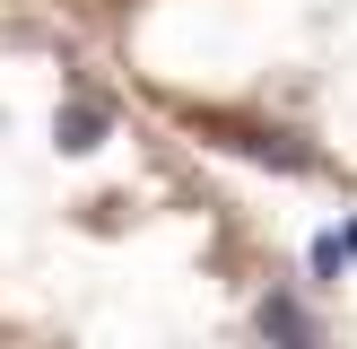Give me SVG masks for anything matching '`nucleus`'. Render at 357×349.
Masks as SVG:
<instances>
[{"mask_svg":"<svg viewBox=\"0 0 357 349\" xmlns=\"http://www.w3.org/2000/svg\"><path fill=\"white\" fill-rule=\"evenodd\" d=\"M201 131H218L227 149H244V157H271V166H288V174H305V166H314V149H296L288 131H261V122H218V114H209Z\"/></svg>","mask_w":357,"mask_h":349,"instance_id":"obj_1","label":"nucleus"},{"mask_svg":"<svg viewBox=\"0 0 357 349\" xmlns=\"http://www.w3.org/2000/svg\"><path fill=\"white\" fill-rule=\"evenodd\" d=\"M261 332H271L279 349H314V323H305L296 297H261Z\"/></svg>","mask_w":357,"mask_h":349,"instance_id":"obj_2","label":"nucleus"},{"mask_svg":"<svg viewBox=\"0 0 357 349\" xmlns=\"http://www.w3.org/2000/svg\"><path fill=\"white\" fill-rule=\"evenodd\" d=\"M105 140V105H61V149H96Z\"/></svg>","mask_w":357,"mask_h":349,"instance_id":"obj_3","label":"nucleus"},{"mask_svg":"<svg viewBox=\"0 0 357 349\" xmlns=\"http://www.w3.org/2000/svg\"><path fill=\"white\" fill-rule=\"evenodd\" d=\"M349 253H357V227H349V236H323V244H314V271H323V279H340V271H349Z\"/></svg>","mask_w":357,"mask_h":349,"instance_id":"obj_4","label":"nucleus"},{"mask_svg":"<svg viewBox=\"0 0 357 349\" xmlns=\"http://www.w3.org/2000/svg\"><path fill=\"white\" fill-rule=\"evenodd\" d=\"M314 349H323V341H314Z\"/></svg>","mask_w":357,"mask_h":349,"instance_id":"obj_5","label":"nucleus"}]
</instances>
